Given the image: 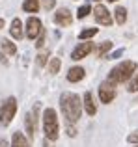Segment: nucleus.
Returning <instances> with one entry per match:
<instances>
[{"instance_id":"obj_1","label":"nucleus","mask_w":138,"mask_h":147,"mask_svg":"<svg viewBox=\"0 0 138 147\" xmlns=\"http://www.w3.org/2000/svg\"><path fill=\"white\" fill-rule=\"evenodd\" d=\"M60 108H62V114L66 117L67 123L75 125L80 119V114H82V99L76 93H71V91H66L60 97Z\"/></svg>"},{"instance_id":"obj_2","label":"nucleus","mask_w":138,"mask_h":147,"mask_svg":"<svg viewBox=\"0 0 138 147\" xmlns=\"http://www.w3.org/2000/svg\"><path fill=\"white\" fill-rule=\"evenodd\" d=\"M136 61H133V60H125V61H121L120 65H116V67L112 69V71L108 73V82H112V84H123V82H127L129 78H131L133 75L136 73Z\"/></svg>"},{"instance_id":"obj_3","label":"nucleus","mask_w":138,"mask_h":147,"mask_svg":"<svg viewBox=\"0 0 138 147\" xmlns=\"http://www.w3.org/2000/svg\"><path fill=\"white\" fill-rule=\"evenodd\" d=\"M43 132L49 142H56L60 136V123H58V114L54 108H45L43 112Z\"/></svg>"},{"instance_id":"obj_4","label":"nucleus","mask_w":138,"mask_h":147,"mask_svg":"<svg viewBox=\"0 0 138 147\" xmlns=\"http://www.w3.org/2000/svg\"><path fill=\"white\" fill-rule=\"evenodd\" d=\"M15 114H17V99L15 97H7L0 102V125L7 127L13 121Z\"/></svg>"},{"instance_id":"obj_5","label":"nucleus","mask_w":138,"mask_h":147,"mask_svg":"<svg viewBox=\"0 0 138 147\" xmlns=\"http://www.w3.org/2000/svg\"><path fill=\"white\" fill-rule=\"evenodd\" d=\"M99 99H101V102H105V104L112 102V100L116 99V84L108 82V80L101 82V86H99Z\"/></svg>"},{"instance_id":"obj_6","label":"nucleus","mask_w":138,"mask_h":147,"mask_svg":"<svg viewBox=\"0 0 138 147\" xmlns=\"http://www.w3.org/2000/svg\"><path fill=\"white\" fill-rule=\"evenodd\" d=\"M37 112H39V106L36 104V106L26 114V117H24V127H26V134H28V138L36 136V130H37Z\"/></svg>"},{"instance_id":"obj_7","label":"nucleus","mask_w":138,"mask_h":147,"mask_svg":"<svg viewBox=\"0 0 138 147\" xmlns=\"http://www.w3.org/2000/svg\"><path fill=\"white\" fill-rule=\"evenodd\" d=\"M93 17H95V21H97L99 24H103V26H110L114 22L108 7H105L103 4H97V6L93 7Z\"/></svg>"},{"instance_id":"obj_8","label":"nucleus","mask_w":138,"mask_h":147,"mask_svg":"<svg viewBox=\"0 0 138 147\" xmlns=\"http://www.w3.org/2000/svg\"><path fill=\"white\" fill-rule=\"evenodd\" d=\"M24 32H26V37H28V39H37V36L43 32V24H41V21L37 17H30L28 21H26Z\"/></svg>"},{"instance_id":"obj_9","label":"nucleus","mask_w":138,"mask_h":147,"mask_svg":"<svg viewBox=\"0 0 138 147\" xmlns=\"http://www.w3.org/2000/svg\"><path fill=\"white\" fill-rule=\"evenodd\" d=\"M91 50H93V43H90V41H86V43H78L75 49H73V52H71V60H75V61L82 60V58H86Z\"/></svg>"},{"instance_id":"obj_10","label":"nucleus","mask_w":138,"mask_h":147,"mask_svg":"<svg viewBox=\"0 0 138 147\" xmlns=\"http://www.w3.org/2000/svg\"><path fill=\"white\" fill-rule=\"evenodd\" d=\"M54 22H56L58 26H62V28H66V26H71V22H73L71 11H69L67 7H60V9L54 13Z\"/></svg>"},{"instance_id":"obj_11","label":"nucleus","mask_w":138,"mask_h":147,"mask_svg":"<svg viewBox=\"0 0 138 147\" xmlns=\"http://www.w3.org/2000/svg\"><path fill=\"white\" fill-rule=\"evenodd\" d=\"M82 108L86 110L88 115H95V114H97V104H95L93 95H91L90 91H86L84 97H82Z\"/></svg>"},{"instance_id":"obj_12","label":"nucleus","mask_w":138,"mask_h":147,"mask_svg":"<svg viewBox=\"0 0 138 147\" xmlns=\"http://www.w3.org/2000/svg\"><path fill=\"white\" fill-rule=\"evenodd\" d=\"M9 34H11V37H13V39H22L24 30H22V21H21V19H13V21H11Z\"/></svg>"},{"instance_id":"obj_13","label":"nucleus","mask_w":138,"mask_h":147,"mask_svg":"<svg viewBox=\"0 0 138 147\" xmlns=\"http://www.w3.org/2000/svg\"><path fill=\"white\" fill-rule=\"evenodd\" d=\"M86 76V71H84V67H71L69 69V73H67V80L69 82H80V80Z\"/></svg>"},{"instance_id":"obj_14","label":"nucleus","mask_w":138,"mask_h":147,"mask_svg":"<svg viewBox=\"0 0 138 147\" xmlns=\"http://www.w3.org/2000/svg\"><path fill=\"white\" fill-rule=\"evenodd\" d=\"M112 47H114L112 41H103V43H99L97 47H95V56L97 58H106Z\"/></svg>"},{"instance_id":"obj_15","label":"nucleus","mask_w":138,"mask_h":147,"mask_svg":"<svg viewBox=\"0 0 138 147\" xmlns=\"http://www.w3.org/2000/svg\"><path fill=\"white\" fill-rule=\"evenodd\" d=\"M11 147H30V142H28V138H26L22 132H13Z\"/></svg>"},{"instance_id":"obj_16","label":"nucleus","mask_w":138,"mask_h":147,"mask_svg":"<svg viewBox=\"0 0 138 147\" xmlns=\"http://www.w3.org/2000/svg\"><path fill=\"white\" fill-rule=\"evenodd\" d=\"M114 21L120 26H123L125 22H127V9H125L123 6H118L116 9H114Z\"/></svg>"},{"instance_id":"obj_17","label":"nucleus","mask_w":138,"mask_h":147,"mask_svg":"<svg viewBox=\"0 0 138 147\" xmlns=\"http://www.w3.org/2000/svg\"><path fill=\"white\" fill-rule=\"evenodd\" d=\"M22 9L26 13H37L39 9V0H24L22 2Z\"/></svg>"},{"instance_id":"obj_18","label":"nucleus","mask_w":138,"mask_h":147,"mask_svg":"<svg viewBox=\"0 0 138 147\" xmlns=\"http://www.w3.org/2000/svg\"><path fill=\"white\" fill-rule=\"evenodd\" d=\"M0 47H2V50L7 54V56H13V54L17 52V45L11 43L9 39H2V41H0Z\"/></svg>"},{"instance_id":"obj_19","label":"nucleus","mask_w":138,"mask_h":147,"mask_svg":"<svg viewBox=\"0 0 138 147\" xmlns=\"http://www.w3.org/2000/svg\"><path fill=\"white\" fill-rule=\"evenodd\" d=\"M60 67H62L60 58H51V60H49V73H51V75H56V73L60 71Z\"/></svg>"},{"instance_id":"obj_20","label":"nucleus","mask_w":138,"mask_h":147,"mask_svg":"<svg viewBox=\"0 0 138 147\" xmlns=\"http://www.w3.org/2000/svg\"><path fill=\"white\" fill-rule=\"evenodd\" d=\"M97 32H99L97 28H86V30H82V32H78V39H82V41L91 39L93 36H97Z\"/></svg>"},{"instance_id":"obj_21","label":"nucleus","mask_w":138,"mask_h":147,"mask_svg":"<svg viewBox=\"0 0 138 147\" xmlns=\"http://www.w3.org/2000/svg\"><path fill=\"white\" fill-rule=\"evenodd\" d=\"M47 61H49V52H47V50H43V52H39V54L36 56L37 67H45V65H47Z\"/></svg>"},{"instance_id":"obj_22","label":"nucleus","mask_w":138,"mask_h":147,"mask_svg":"<svg viewBox=\"0 0 138 147\" xmlns=\"http://www.w3.org/2000/svg\"><path fill=\"white\" fill-rule=\"evenodd\" d=\"M90 13H91V7L88 6V4H84V6L78 7V11H76V17H78V19H84V17H88Z\"/></svg>"},{"instance_id":"obj_23","label":"nucleus","mask_w":138,"mask_h":147,"mask_svg":"<svg viewBox=\"0 0 138 147\" xmlns=\"http://www.w3.org/2000/svg\"><path fill=\"white\" fill-rule=\"evenodd\" d=\"M39 6H43L45 7V9H52V7H54L56 6V0H41V2H39Z\"/></svg>"},{"instance_id":"obj_24","label":"nucleus","mask_w":138,"mask_h":147,"mask_svg":"<svg viewBox=\"0 0 138 147\" xmlns=\"http://www.w3.org/2000/svg\"><path fill=\"white\" fill-rule=\"evenodd\" d=\"M127 90L131 91V93H136V91H138V75H136L135 78L131 80V84H129V88H127Z\"/></svg>"},{"instance_id":"obj_25","label":"nucleus","mask_w":138,"mask_h":147,"mask_svg":"<svg viewBox=\"0 0 138 147\" xmlns=\"http://www.w3.org/2000/svg\"><path fill=\"white\" fill-rule=\"evenodd\" d=\"M43 45H45V30L39 34V36H37V43H36V47H37V49H41Z\"/></svg>"},{"instance_id":"obj_26","label":"nucleus","mask_w":138,"mask_h":147,"mask_svg":"<svg viewBox=\"0 0 138 147\" xmlns=\"http://www.w3.org/2000/svg\"><path fill=\"white\" fill-rule=\"evenodd\" d=\"M67 136H71V138L76 136V129H75V125H71V123H67Z\"/></svg>"},{"instance_id":"obj_27","label":"nucleus","mask_w":138,"mask_h":147,"mask_svg":"<svg viewBox=\"0 0 138 147\" xmlns=\"http://www.w3.org/2000/svg\"><path fill=\"white\" fill-rule=\"evenodd\" d=\"M129 144H138V130H135V132H131L129 134Z\"/></svg>"},{"instance_id":"obj_28","label":"nucleus","mask_w":138,"mask_h":147,"mask_svg":"<svg viewBox=\"0 0 138 147\" xmlns=\"http://www.w3.org/2000/svg\"><path fill=\"white\" fill-rule=\"evenodd\" d=\"M121 54H123V49H118L116 52H112V54H108V60H116V58H120Z\"/></svg>"},{"instance_id":"obj_29","label":"nucleus","mask_w":138,"mask_h":147,"mask_svg":"<svg viewBox=\"0 0 138 147\" xmlns=\"http://www.w3.org/2000/svg\"><path fill=\"white\" fill-rule=\"evenodd\" d=\"M0 147H9V144L6 140H0Z\"/></svg>"},{"instance_id":"obj_30","label":"nucleus","mask_w":138,"mask_h":147,"mask_svg":"<svg viewBox=\"0 0 138 147\" xmlns=\"http://www.w3.org/2000/svg\"><path fill=\"white\" fill-rule=\"evenodd\" d=\"M2 28H4V19L0 17V30H2Z\"/></svg>"},{"instance_id":"obj_31","label":"nucleus","mask_w":138,"mask_h":147,"mask_svg":"<svg viewBox=\"0 0 138 147\" xmlns=\"http://www.w3.org/2000/svg\"><path fill=\"white\" fill-rule=\"evenodd\" d=\"M108 2H118V0H108Z\"/></svg>"},{"instance_id":"obj_32","label":"nucleus","mask_w":138,"mask_h":147,"mask_svg":"<svg viewBox=\"0 0 138 147\" xmlns=\"http://www.w3.org/2000/svg\"><path fill=\"white\" fill-rule=\"evenodd\" d=\"M97 2H99V0H97Z\"/></svg>"},{"instance_id":"obj_33","label":"nucleus","mask_w":138,"mask_h":147,"mask_svg":"<svg viewBox=\"0 0 138 147\" xmlns=\"http://www.w3.org/2000/svg\"><path fill=\"white\" fill-rule=\"evenodd\" d=\"M136 147H138V145H136Z\"/></svg>"}]
</instances>
